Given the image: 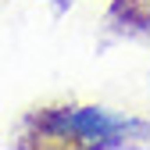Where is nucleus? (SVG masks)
<instances>
[{"label":"nucleus","mask_w":150,"mask_h":150,"mask_svg":"<svg viewBox=\"0 0 150 150\" xmlns=\"http://www.w3.org/2000/svg\"><path fill=\"white\" fill-rule=\"evenodd\" d=\"M54 132L75 136V139H89V143H122L132 129H143L132 118L111 115L104 107H79V111H57L50 122Z\"/></svg>","instance_id":"f257e3e1"}]
</instances>
